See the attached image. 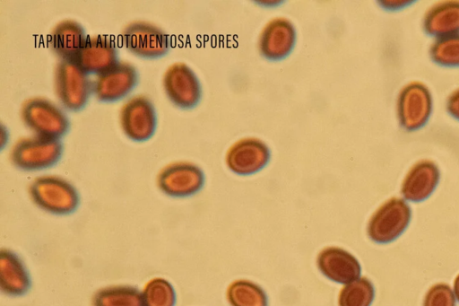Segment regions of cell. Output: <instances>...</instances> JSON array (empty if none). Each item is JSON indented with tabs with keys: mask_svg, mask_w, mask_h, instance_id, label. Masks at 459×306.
Masks as SVG:
<instances>
[{
	"mask_svg": "<svg viewBox=\"0 0 459 306\" xmlns=\"http://www.w3.org/2000/svg\"><path fill=\"white\" fill-rule=\"evenodd\" d=\"M29 194L39 208L56 215L70 214L80 204V196L74 186L56 175L34 179L30 184Z\"/></svg>",
	"mask_w": 459,
	"mask_h": 306,
	"instance_id": "1",
	"label": "cell"
},
{
	"mask_svg": "<svg viewBox=\"0 0 459 306\" xmlns=\"http://www.w3.org/2000/svg\"><path fill=\"white\" fill-rule=\"evenodd\" d=\"M56 95L60 104L70 111L81 110L92 93V81L74 58L60 59L54 74Z\"/></svg>",
	"mask_w": 459,
	"mask_h": 306,
	"instance_id": "2",
	"label": "cell"
},
{
	"mask_svg": "<svg viewBox=\"0 0 459 306\" xmlns=\"http://www.w3.org/2000/svg\"><path fill=\"white\" fill-rule=\"evenodd\" d=\"M21 118L24 125L39 136L59 139L70 128V121L65 111L42 97L27 99L22 105Z\"/></svg>",
	"mask_w": 459,
	"mask_h": 306,
	"instance_id": "3",
	"label": "cell"
},
{
	"mask_svg": "<svg viewBox=\"0 0 459 306\" xmlns=\"http://www.w3.org/2000/svg\"><path fill=\"white\" fill-rule=\"evenodd\" d=\"M63 151V144L59 139L35 135L21 138L13 145L10 161L22 170H41L57 163Z\"/></svg>",
	"mask_w": 459,
	"mask_h": 306,
	"instance_id": "4",
	"label": "cell"
},
{
	"mask_svg": "<svg viewBox=\"0 0 459 306\" xmlns=\"http://www.w3.org/2000/svg\"><path fill=\"white\" fill-rule=\"evenodd\" d=\"M411 214V208L404 200L388 199L370 217L367 229L368 237L377 243L393 241L407 228Z\"/></svg>",
	"mask_w": 459,
	"mask_h": 306,
	"instance_id": "5",
	"label": "cell"
},
{
	"mask_svg": "<svg viewBox=\"0 0 459 306\" xmlns=\"http://www.w3.org/2000/svg\"><path fill=\"white\" fill-rule=\"evenodd\" d=\"M125 48L142 58H158L165 56L169 49L168 34L156 25L135 21L125 27L121 34Z\"/></svg>",
	"mask_w": 459,
	"mask_h": 306,
	"instance_id": "6",
	"label": "cell"
},
{
	"mask_svg": "<svg viewBox=\"0 0 459 306\" xmlns=\"http://www.w3.org/2000/svg\"><path fill=\"white\" fill-rule=\"evenodd\" d=\"M119 122L122 131L130 140H149L157 127L153 103L146 96H133L123 104L119 112Z\"/></svg>",
	"mask_w": 459,
	"mask_h": 306,
	"instance_id": "7",
	"label": "cell"
},
{
	"mask_svg": "<svg viewBox=\"0 0 459 306\" xmlns=\"http://www.w3.org/2000/svg\"><path fill=\"white\" fill-rule=\"evenodd\" d=\"M162 85L168 99L180 109H192L201 100L200 81L185 63L178 62L169 66L164 73Z\"/></svg>",
	"mask_w": 459,
	"mask_h": 306,
	"instance_id": "8",
	"label": "cell"
},
{
	"mask_svg": "<svg viewBox=\"0 0 459 306\" xmlns=\"http://www.w3.org/2000/svg\"><path fill=\"white\" fill-rule=\"evenodd\" d=\"M204 184L200 167L188 162H176L160 170L157 176L159 189L167 196L186 197L195 195Z\"/></svg>",
	"mask_w": 459,
	"mask_h": 306,
	"instance_id": "9",
	"label": "cell"
},
{
	"mask_svg": "<svg viewBox=\"0 0 459 306\" xmlns=\"http://www.w3.org/2000/svg\"><path fill=\"white\" fill-rule=\"evenodd\" d=\"M138 83V72L126 61H118L97 74L92 81V93L102 102L117 101L127 96Z\"/></svg>",
	"mask_w": 459,
	"mask_h": 306,
	"instance_id": "10",
	"label": "cell"
},
{
	"mask_svg": "<svg viewBox=\"0 0 459 306\" xmlns=\"http://www.w3.org/2000/svg\"><path fill=\"white\" fill-rule=\"evenodd\" d=\"M431 109V94L423 83L412 82L401 90L397 115L404 129L413 131L422 127L429 120Z\"/></svg>",
	"mask_w": 459,
	"mask_h": 306,
	"instance_id": "11",
	"label": "cell"
},
{
	"mask_svg": "<svg viewBox=\"0 0 459 306\" xmlns=\"http://www.w3.org/2000/svg\"><path fill=\"white\" fill-rule=\"evenodd\" d=\"M270 160L268 146L257 138H244L229 149L226 163L238 175H250L262 170Z\"/></svg>",
	"mask_w": 459,
	"mask_h": 306,
	"instance_id": "12",
	"label": "cell"
},
{
	"mask_svg": "<svg viewBox=\"0 0 459 306\" xmlns=\"http://www.w3.org/2000/svg\"><path fill=\"white\" fill-rule=\"evenodd\" d=\"M74 59L89 74L97 75L118 62V48L108 36H88Z\"/></svg>",
	"mask_w": 459,
	"mask_h": 306,
	"instance_id": "13",
	"label": "cell"
},
{
	"mask_svg": "<svg viewBox=\"0 0 459 306\" xmlns=\"http://www.w3.org/2000/svg\"><path fill=\"white\" fill-rule=\"evenodd\" d=\"M296 30L285 18H274L263 29L259 39V50L268 60L285 58L296 43Z\"/></svg>",
	"mask_w": 459,
	"mask_h": 306,
	"instance_id": "14",
	"label": "cell"
},
{
	"mask_svg": "<svg viewBox=\"0 0 459 306\" xmlns=\"http://www.w3.org/2000/svg\"><path fill=\"white\" fill-rule=\"evenodd\" d=\"M316 264L325 276L339 284L355 281L361 273L358 259L337 247L324 249L317 256Z\"/></svg>",
	"mask_w": 459,
	"mask_h": 306,
	"instance_id": "15",
	"label": "cell"
},
{
	"mask_svg": "<svg viewBox=\"0 0 459 306\" xmlns=\"http://www.w3.org/2000/svg\"><path fill=\"white\" fill-rule=\"evenodd\" d=\"M438 180L439 170L436 163L422 160L410 169L403 181L401 192L407 200L422 201L434 191Z\"/></svg>",
	"mask_w": 459,
	"mask_h": 306,
	"instance_id": "16",
	"label": "cell"
},
{
	"mask_svg": "<svg viewBox=\"0 0 459 306\" xmlns=\"http://www.w3.org/2000/svg\"><path fill=\"white\" fill-rule=\"evenodd\" d=\"M31 280L22 258L9 249L0 250V288L9 296L24 295L30 288Z\"/></svg>",
	"mask_w": 459,
	"mask_h": 306,
	"instance_id": "17",
	"label": "cell"
},
{
	"mask_svg": "<svg viewBox=\"0 0 459 306\" xmlns=\"http://www.w3.org/2000/svg\"><path fill=\"white\" fill-rule=\"evenodd\" d=\"M88 36L84 28L74 20H63L49 35V47L60 59L74 58Z\"/></svg>",
	"mask_w": 459,
	"mask_h": 306,
	"instance_id": "18",
	"label": "cell"
},
{
	"mask_svg": "<svg viewBox=\"0 0 459 306\" xmlns=\"http://www.w3.org/2000/svg\"><path fill=\"white\" fill-rule=\"evenodd\" d=\"M423 28L427 34L444 37L459 32V1L436 4L425 14Z\"/></svg>",
	"mask_w": 459,
	"mask_h": 306,
	"instance_id": "19",
	"label": "cell"
},
{
	"mask_svg": "<svg viewBox=\"0 0 459 306\" xmlns=\"http://www.w3.org/2000/svg\"><path fill=\"white\" fill-rule=\"evenodd\" d=\"M92 306H143L142 292L134 286L118 284L99 289L92 296Z\"/></svg>",
	"mask_w": 459,
	"mask_h": 306,
	"instance_id": "20",
	"label": "cell"
},
{
	"mask_svg": "<svg viewBox=\"0 0 459 306\" xmlns=\"http://www.w3.org/2000/svg\"><path fill=\"white\" fill-rule=\"evenodd\" d=\"M227 299L231 306H267V296L256 284L237 280L230 284Z\"/></svg>",
	"mask_w": 459,
	"mask_h": 306,
	"instance_id": "21",
	"label": "cell"
},
{
	"mask_svg": "<svg viewBox=\"0 0 459 306\" xmlns=\"http://www.w3.org/2000/svg\"><path fill=\"white\" fill-rule=\"evenodd\" d=\"M375 295L372 283L366 277L347 284L340 292L339 306H370Z\"/></svg>",
	"mask_w": 459,
	"mask_h": 306,
	"instance_id": "22",
	"label": "cell"
},
{
	"mask_svg": "<svg viewBox=\"0 0 459 306\" xmlns=\"http://www.w3.org/2000/svg\"><path fill=\"white\" fill-rule=\"evenodd\" d=\"M143 306H175L176 293L165 278L154 277L148 281L142 292Z\"/></svg>",
	"mask_w": 459,
	"mask_h": 306,
	"instance_id": "23",
	"label": "cell"
},
{
	"mask_svg": "<svg viewBox=\"0 0 459 306\" xmlns=\"http://www.w3.org/2000/svg\"><path fill=\"white\" fill-rule=\"evenodd\" d=\"M431 59L442 66H459V34L439 37L430 46Z\"/></svg>",
	"mask_w": 459,
	"mask_h": 306,
	"instance_id": "24",
	"label": "cell"
},
{
	"mask_svg": "<svg viewBox=\"0 0 459 306\" xmlns=\"http://www.w3.org/2000/svg\"><path fill=\"white\" fill-rule=\"evenodd\" d=\"M423 306H455L452 289L446 284H436L425 295Z\"/></svg>",
	"mask_w": 459,
	"mask_h": 306,
	"instance_id": "25",
	"label": "cell"
},
{
	"mask_svg": "<svg viewBox=\"0 0 459 306\" xmlns=\"http://www.w3.org/2000/svg\"><path fill=\"white\" fill-rule=\"evenodd\" d=\"M446 109L452 117L459 120V89L455 90L448 97Z\"/></svg>",
	"mask_w": 459,
	"mask_h": 306,
	"instance_id": "26",
	"label": "cell"
},
{
	"mask_svg": "<svg viewBox=\"0 0 459 306\" xmlns=\"http://www.w3.org/2000/svg\"><path fill=\"white\" fill-rule=\"evenodd\" d=\"M454 290H455V296L459 302V275L455 279Z\"/></svg>",
	"mask_w": 459,
	"mask_h": 306,
	"instance_id": "27",
	"label": "cell"
}]
</instances>
